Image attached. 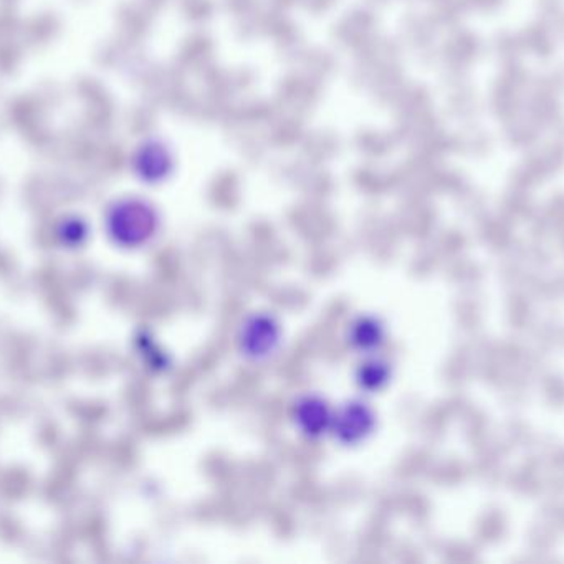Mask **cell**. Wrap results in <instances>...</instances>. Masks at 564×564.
Returning a JSON list of instances; mask_svg holds the SVG:
<instances>
[{"instance_id": "obj_1", "label": "cell", "mask_w": 564, "mask_h": 564, "mask_svg": "<svg viewBox=\"0 0 564 564\" xmlns=\"http://www.w3.org/2000/svg\"><path fill=\"white\" fill-rule=\"evenodd\" d=\"M107 227L115 242L123 247L144 246L156 236L160 216L150 203L137 197L117 200L108 210Z\"/></svg>"}, {"instance_id": "obj_3", "label": "cell", "mask_w": 564, "mask_h": 564, "mask_svg": "<svg viewBox=\"0 0 564 564\" xmlns=\"http://www.w3.org/2000/svg\"><path fill=\"white\" fill-rule=\"evenodd\" d=\"M376 427L375 411L362 401H349L333 414V435L341 444L355 445L368 438Z\"/></svg>"}, {"instance_id": "obj_2", "label": "cell", "mask_w": 564, "mask_h": 564, "mask_svg": "<svg viewBox=\"0 0 564 564\" xmlns=\"http://www.w3.org/2000/svg\"><path fill=\"white\" fill-rule=\"evenodd\" d=\"M282 341L280 323L267 313H256L240 328L239 346L246 358L262 361L269 358Z\"/></svg>"}, {"instance_id": "obj_7", "label": "cell", "mask_w": 564, "mask_h": 564, "mask_svg": "<svg viewBox=\"0 0 564 564\" xmlns=\"http://www.w3.org/2000/svg\"><path fill=\"white\" fill-rule=\"evenodd\" d=\"M391 378L389 362L381 358H369L362 362L356 372V382L362 391L375 392L384 388Z\"/></svg>"}, {"instance_id": "obj_6", "label": "cell", "mask_w": 564, "mask_h": 564, "mask_svg": "<svg viewBox=\"0 0 564 564\" xmlns=\"http://www.w3.org/2000/svg\"><path fill=\"white\" fill-rule=\"evenodd\" d=\"M348 341L356 351L371 355L384 345V325L375 316H359L349 326Z\"/></svg>"}, {"instance_id": "obj_4", "label": "cell", "mask_w": 564, "mask_h": 564, "mask_svg": "<svg viewBox=\"0 0 564 564\" xmlns=\"http://www.w3.org/2000/svg\"><path fill=\"white\" fill-rule=\"evenodd\" d=\"M333 411L328 402L319 395H305L296 402L293 417L296 427L310 438L322 437L332 431Z\"/></svg>"}, {"instance_id": "obj_5", "label": "cell", "mask_w": 564, "mask_h": 564, "mask_svg": "<svg viewBox=\"0 0 564 564\" xmlns=\"http://www.w3.org/2000/svg\"><path fill=\"white\" fill-rule=\"evenodd\" d=\"M173 161L166 148L156 141H148L138 148L134 156V170L147 183H160L171 173Z\"/></svg>"}]
</instances>
